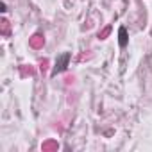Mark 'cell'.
I'll return each instance as SVG.
<instances>
[{
	"instance_id": "1",
	"label": "cell",
	"mask_w": 152,
	"mask_h": 152,
	"mask_svg": "<svg viewBox=\"0 0 152 152\" xmlns=\"http://www.w3.org/2000/svg\"><path fill=\"white\" fill-rule=\"evenodd\" d=\"M68 61H70V52H64V54H61V56L56 59V64H54V68H52V77H56L57 73H61V72L66 70Z\"/></svg>"
},
{
	"instance_id": "2",
	"label": "cell",
	"mask_w": 152,
	"mask_h": 152,
	"mask_svg": "<svg viewBox=\"0 0 152 152\" xmlns=\"http://www.w3.org/2000/svg\"><path fill=\"white\" fill-rule=\"evenodd\" d=\"M127 43H129L127 29H125V27H120V29H118V45L124 48V47H127Z\"/></svg>"
},
{
	"instance_id": "4",
	"label": "cell",
	"mask_w": 152,
	"mask_h": 152,
	"mask_svg": "<svg viewBox=\"0 0 152 152\" xmlns=\"http://www.w3.org/2000/svg\"><path fill=\"white\" fill-rule=\"evenodd\" d=\"M0 11H2V13H6V11H7V9H6V4H4V2L0 4Z\"/></svg>"
},
{
	"instance_id": "3",
	"label": "cell",
	"mask_w": 152,
	"mask_h": 152,
	"mask_svg": "<svg viewBox=\"0 0 152 152\" xmlns=\"http://www.w3.org/2000/svg\"><path fill=\"white\" fill-rule=\"evenodd\" d=\"M31 43H32V47H39V45L43 43V38H41V34H36V36H34V39H32Z\"/></svg>"
}]
</instances>
